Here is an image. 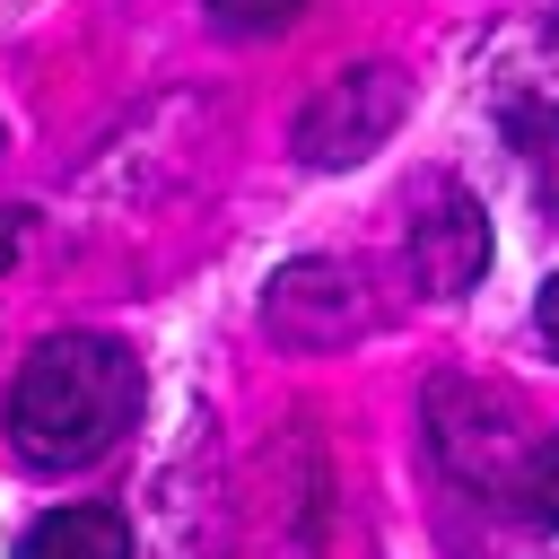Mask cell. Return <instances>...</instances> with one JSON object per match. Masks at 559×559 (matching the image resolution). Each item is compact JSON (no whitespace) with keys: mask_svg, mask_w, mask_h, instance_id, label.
<instances>
[{"mask_svg":"<svg viewBox=\"0 0 559 559\" xmlns=\"http://www.w3.org/2000/svg\"><path fill=\"white\" fill-rule=\"evenodd\" d=\"M140 411V358L105 332H52L9 384V445L35 472L96 463Z\"/></svg>","mask_w":559,"mask_h":559,"instance_id":"6da1fadb","label":"cell"},{"mask_svg":"<svg viewBox=\"0 0 559 559\" xmlns=\"http://www.w3.org/2000/svg\"><path fill=\"white\" fill-rule=\"evenodd\" d=\"M393 122H402V79H393L384 61H367V70H341V79L297 114V148H306V166H349V157H367Z\"/></svg>","mask_w":559,"mask_h":559,"instance_id":"7a4b0ae2","label":"cell"},{"mask_svg":"<svg viewBox=\"0 0 559 559\" xmlns=\"http://www.w3.org/2000/svg\"><path fill=\"white\" fill-rule=\"evenodd\" d=\"M480 262H489V218H480V201H472L463 183H437V201H428L419 227H411V271H419V288H428V297H463V288L480 280Z\"/></svg>","mask_w":559,"mask_h":559,"instance_id":"3957f363","label":"cell"},{"mask_svg":"<svg viewBox=\"0 0 559 559\" xmlns=\"http://www.w3.org/2000/svg\"><path fill=\"white\" fill-rule=\"evenodd\" d=\"M17 559H131V524L114 507H52L26 524Z\"/></svg>","mask_w":559,"mask_h":559,"instance_id":"277c9868","label":"cell"},{"mask_svg":"<svg viewBox=\"0 0 559 559\" xmlns=\"http://www.w3.org/2000/svg\"><path fill=\"white\" fill-rule=\"evenodd\" d=\"M515 507H524L533 524L559 533V437H542V445L524 454V472H515Z\"/></svg>","mask_w":559,"mask_h":559,"instance_id":"5b68a950","label":"cell"},{"mask_svg":"<svg viewBox=\"0 0 559 559\" xmlns=\"http://www.w3.org/2000/svg\"><path fill=\"white\" fill-rule=\"evenodd\" d=\"M306 0H210V26H227V35H271V26H288Z\"/></svg>","mask_w":559,"mask_h":559,"instance_id":"8992f818","label":"cell"},{"mask_svg":"<svg viewBox=\"0 0 559 559\" xmlns=\"http://www.w3.org/2000/svg\"><path fill=\"white\" fill-rule=\"evenodd\" d=\"M533 314H542V341H550V349H559V271H550V280H542V306H533Z\"/></svg>","mask_w":559,"mask_h":559,"instance_id":"52a82bcc","label":"cell"},{"mask_svg":"<svg viewBox=\"0 0 559 559\" xmlns=\"http://www.w3.org/2000/svg\"><path fill=\"white\" fill-rule=\"evenodd\" d=\"M17 262V210H0V271Z\"/></svg>","mask_w":559,"mask_h":559,"instance_id":"ba28073f","label":"cell"}]
</instances>
